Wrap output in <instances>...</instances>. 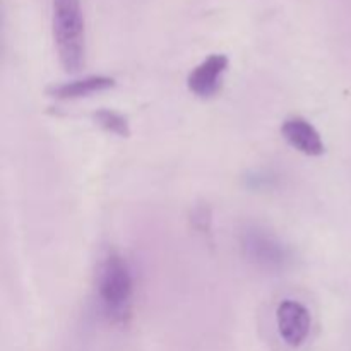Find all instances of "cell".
Listing matches in <instances>:
<instances>
[{"mask_svg": "<svg viewBox=\"0 0 351 351\" xmlns=\"http://www.w3.org/2000/svg\"><path fill=\"white\" fill-rule=\"evenodd\" d=\"M96 295L99 308L110 322H129L134 305V276L122 254L112 250L103 257L96 276Z\"/></svg>", "mask_w": 351, "mask_h": 351, "instance_id": "1", "label": "cell"}, {"mask_svg": "<svg viewBox=\"0 0 351 351\" xmlns=\"http://www.w3.org/2000/svg\"><path fill=\"white\" fill-rule=\"evenodd\" d=\"M95 120L103 130H106V132L115 134V136L119 137H129V122H127V119L122 113L115 112V110L103 108L95 113Z\"/></svg>", "mask_w": 351, "mask_h": 351, "instance_id": "8", "label": "cell"}, {"mask_svg": "<svg viewBox=\"0 0 351 351\" xmlns=\"http://www.w3.org/2000/svg\"><path fill=\"white\" fill-rule=\"evenodd\" d=\"M51 31L65 72L81 71L86 60V26L81 0H51Z\"/></svg>", "mask_w": 351, "mask_h": 351, "instance_id": "2", "label": "cell"}, {"mask_svg": "<svg viewBox=\"0 0 351 351\" xmlns=\"http://www.w3.org/2000/svg\"><path fill=\"white\" fill-rule=\"evenodd\" d=\"M228 57L223 53H213L201 62L187 77V88L197 98H211L221 89L223 75L228 69Z\"/></svg>", "mask_w": 351, "mask_h": 351, "instance_id": "5", "label": "cell"}, {"mask_svg": "<svg viewBox=\"0 0 351 351\" xmlns=\"http://www.w3.org/2000/svg\"><path fill=\"white\" fill-rule=\"evenodd\" d=\"M115 88V79L108 75H86L82 79L64 82L48 89V95L57 99H79Z\"/></svg>", "mask_w": 351, "mask_h": 351, "instance_id": "7", "label": "cell"}, {"mask_svg": "<svg viewBox=\"0 0 351 351\" xmlns=\"http://www.w3.org/2000/svg\"><path fill=\"white\" fill-rule=\"evenodd\" d=\"M276 324L281 339L288 346L304 345L312 329V317L308 308L297 300H283L276 308Z\"/></svg>", "mask_w": 351, "mask_h": 351, "instance_id": "4", "label": "cell"}, {"mask_svg": "<svg viewBox=\"0 0 351 351\" xmlns=\"http://www.w3.org/2000/svg\"><path fill=\"white\" fill-rule=\"evenodd\" d=\"M240 249L249 263L271 273L287 269L291 259L288 247L269 230L257 225H249L242 230Z\"/></svg>", "mask_w": 351, "mask_h": 351, "instance_id": "3", "label": "cell"}, {"mask_svg": "<svg viewBox=\"0 0 351 351\" xmlns=\"http://www.w3.org/2000/svg\"><path fill=\"white\" fill-rule=\"evenodd\" d=\"M281 136L293 149L302 154L315 158L326 153L324 141H322L319 130L302 117H291V119L285 120L281 125Z\"/></svg>", "mask_w": 351, "mask_h": 351, "instance_id": "6", "label": "cell"}]
</instances>
